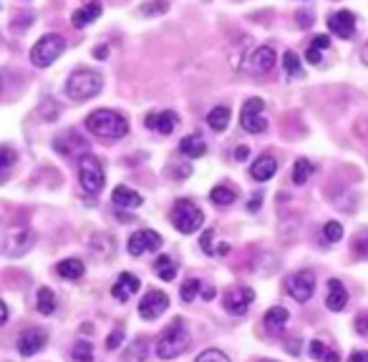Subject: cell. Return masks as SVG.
Segmentation results:
<instances>
[{"mask_svg":"<svg viewBox=\"0 0 368 362\" xmlns=\"http://www.w3.org/2000/svg\"><path fill=\"white\" fill-rule=\"evenodd\" d=\"M275 63H278V55L270 46H260L255 53L250 55V61H247V70L255 73V76H265L270 70L275 68Z\"/></svg>","mask_w":368,"mask_h":362,"instance_id":"obj_13","label":"cell"},{"mask_svg":"<svg viewBox=\"0 0 368 362\" xmlns=\"http://www.w3.org/2000/svg\"><path fill=\"white\" fill-rule=\"evenodd\" d=\"M144 124H147V129H151V131L167 136V133H172L174 129H177L180 116L174 114V111H157V114L147 116V121H144Z\"/></svg>","mask_w":368,"mask_h":362,"instance_id":"obj_15","label":"cell"},{"mask_svg":"<svg viewBox=\"0 0 368 362\" xmlns=\"http://www.w3.org/2000/svg\"><path fill=\"white\" fill-rule=\"evenodd\" d=\"M94 55H96V58H106V55H109V48H106V46H99V48L94 51Z\"/></svg>","mask_w":368,"mask_h":362,"instance_id":"obj_49","label":"cell"},{"mask_svg":"<svg viewBox=\"0 0 368 362\" xmlns=\"http://www.w3.org/2000/svg\"><path fill=\"white\" fill-rule=\"evenodd\" d=\"M310 354L321 362H341L336 350H330V347L326 345V342H321V339H313V342H310Z\"/></svg>","mask_w":368,"mask_h":362,"instance_id":"obj_30","label":"cell"},{"mask_svg":"<svg viewBox=\"0 0 368 362\" xmlns=\"http://www.w3.org/2000/svg\"><path fill=\"white\" fill-rule=\"evenodd\" d=\"M262 108H265L262 99L245 101L243 111H240V124L247 133H262L267 129V118L262 116Z\"/></svg>","mask_w":368,"mask_h":362,"instance_id":"obj_8","label":"cell"},{"mask_svg":"<svg viewBox=\"0 0 368 362\" xmlns=\"http://www.w3.org/2000/svg\"><path fill=\"white\" fill-rule=\"evenodd\" d=\"M167 307H169V297H167L164 292H159V289H151V292L144 294V300L139 302V315L151 322V320H157V317L164 315Z\"/></svg>","mask_w":368,"mask_h":362,"instance_id":"obj_12","label":"cell"},{"mask_svg":"<svg viewBox=\"0 0 368 362\" xmlns=\"http://www.w3.org/2000/svg\"><path fill=\"white\" fill-rule=\"evenodd\" d=\"M282 68H285L288 78L300 76V73H303V63H300L298 53H293V51H288V53L282 55Z\"/></svg>","mask_w":368,"mask_h":362,"instance_id":"obj_34","label":"cell"},{"mask_svg":"<svg viewBox=\"0 0 368 362\" xmlns=\"http://www.w3.org/2000/svg\"><path fill=\"white\" fill-rule=\"evenodd\" d=\"M147 360V342L144 339H134V345L126 352V362H144Z\"/></svg>","mask_w":368,"mask_h":362,"instance_id":"obj_35","label":"cell"},{"mask_svg":"<svg viewBox=\"0 0 368 362\" xmlns=\"http://www.w3.org/2000/svg\"><path fill=\"white\" fill-rule=\"evenodd\" d=\"M129 255L132 257H144L149 255V252H159L162 249V237H159L154 229H141V231H134L132 237H129Z\"/></svg>","mask_w":368,"mask_h":362,"instance_id":"obj_10","label":"cell"},{"mask_svg":"<svg viewBox=\"0 0 368 362\" xmlns=\"http://www.w3.org/2000/svg\"><path fill=\"white\" fill-rule=\"evenodd\" d=\"M310 177H313V164L308 161V159H298L295 166H293V181L298 186H303Z\"/></svg>","mask_w":368,"mask_h":362,"instance_id":"obj_32","label":"cell"},{"mask_svg":"<svg viewBox=\"0 0 368 362\" xmlns=\"http://www.w3.org/2000/svg\"><path fill=\"white\" fill-rule=\"evenodd\" d=\"M53 148L58 151V154H63V156H79L81 151H86L88 148V144L84 139H81L79 133L76 131H66L63 136H58L56 139V144H53Z\"/></svg>","mask_w":368,"mask_h":362,"instance_id":"obj_17","label":"cell"},{"mask_svg":"<svg viewBox=\"0 0 368 362\" xmlns=\"http://www.w3.org/2000/svg\"><path fill=\"white\" fill-rule=\"evenodd\" d=\"M298 25H303V28H310V25L315 23L313 21V13H310V10H306V13H303V10H298Z\"/></svg>","mask_w":368,"mask_h":362,"instance_id":"obj_43","label":"cell"},{"mask_svg":"<svg viewBox=\"0 0 368 362\" xmlns=\"http://www.w3.org/2000/svg\"><path fill=\"white\" fill-rule=\"evenodd\" d=\"M199 247H202L204 255L210 257H222L230 252V244H225V242H219V244H214V229H207L202 234V239H199Z\"/></svg>","mask_w":368,"mask_h":362,"instance_id":"obj_26","label":"cell"},{"mask_svg":"<svg viewBox=\"0 0 368 362\" xmlns=\"http://www.w3.org/2000/svg\"><path fill=\"white\" fill-rule=\"evenodd\" d=\"M56 272H58L63 279H71V282H73V279L84 277L86 267H84V262H81V259H73V257H71V259H63V262L56 264Z\"/></svg>","mask_w":368,"mask_h":362,"instance_id":"obj_24","label":"cell"},{"mask_svg":"<svg viewBox=\"0 0 368 362\" xmlns=\"http://www.w3.org/2000/svg\"><path fill=\"white\" fill-rule=\"evenodd\" d=\"M36 307H38L40 315H53L56 312V294L53 289H48V287H40L38 294H36Z\"/></svg>","mask_w":368,"mask_h":362,"instance_id":"obj_29","label":"cell"},{"mask_svg":"<svg viewBox=\"0 0 368 362\" xmlns=\"http://www.w3.org/2000/svg\"><path fill=\"white\" fill-rule=\"evenodd\" d=\"M46 339L48 335L43 330H25L21 337H18V352L25 354V357H31V354L40 352L43 347H46Z\"/></svg>","mask_w":368,"mask_h":362,"instance_id":"obj_16","label":"cell"},{"mask_svg":"<svg viewBox=\"0 0 368 362\" xmlns=\"http://www.w3.org/2000/svg\"><path fill=\"white\" fill-rule=\"evenodd\" d=\"M252 302H255V292H252L250 287H232L225 294V309L235 317H243L250 309Z\"/></svg>","mask_w":368,"mask_h":362,"instance_id":"obj_11","label":"cell"},{"mask_svg":"<svg viewBox=\"0 0 368 362\" xmlns=\"http://www.w3.org/2000/svg\"><path fill=\"white\" fill-rule=\"evenodd\" d=\"M169 8L164 0H157V3H149V5H141V16H154V13H164Z\"/></svg>","mask_w":368,"mask_h":362,"instance_id":"obj_41","label":"cell"},{"mask_svg":"<svg viewBox=\"0 0 368 362\" xmlns=\"http://www.w3.org/2000/svg\"><path fill=\"white\" fill-rule=\"evenodd\" d=\"M121 342H124V327H116V330L106 337V347H109V350H119Z\"/></svg>","mask_w":368,"mask_h":362,"instance_id":"obj_40","label":"cell"},{"mask_svg":"<svg viewBox=\"0 0 368 362\" xmlns=\"http://www.w3.org/2000/svg\"><path fill=\"white\" fill-rule=\"evenodd\" d=\"M63 51H66V38L56 36V33H48L31 48V61L36 68H48L51 63L61 58Z\"/></svg>","mask_w":368,"mask_h":362,"instance_id":"obj_5","label":"cell"},{"mask_svg":"<svg viewBox=\"0 0 368 362\" xmlns=\"http://www.w3.org/2000/svg\"><path fill=\"white\" fill-rule=\"evenodd\" d=\"M101 10H103L101 3H99V0H91L86 8L76 10V13L71 16V23H73V28H86L88 23H94L96 18L101 16Z\"/></svg>","mask_w":368,"mask_h":362,"instance_id":"obj_22","label":"cell"},{"mask_svg":"<svg viewBox=\"0 0 368 362\" xmlns=\"http://www.w3.org/2000/svg\"><path fill=\"white\" fill-rule=\"evenodd\" d=\"M154 272H157L159 277L164 279V282H172L174 277H177V264L172 262V257H157V264H154Z\"/></svg>","mask_w":368,"mask_h":362,"instance_id":"obj_31","label":"cell"},{"mask_svg":"<svg viewBox=\"0 0 368 362\" xmlns=\"http://www.w3.org/2000/svg\"><path fill=\"white\" fill-rule=\"evenodd\" d=\"M101 76L91 68H81V70H73L69 78V83H66V93H69L73 101H86V99H94L96 93H101Z\"/></svg>","mask_w":368,"mask_h":362,"instance_id":"obj_3","label":"cell"},{"mask_svg":"<svg viewBox=\"0 0 368 362\" xmlns=\"http://www.w3.org/2000/svg\"><path fill=\"white\" fill-rule=\"evenodd\" d=\"M348 362H368V352L366 350H356V352L348 357Z\"/></svg>","mask_w":368,"mask_h":362,"instance_id":"obj_45","label":"cell"},{"mask_svg":"<svg viewBox=\"0 0 368 362\" xmlns=\"http://www.w3.org/2000/svg\"><path fill=\"white\" fill-rule=\"evenodd\" d=\"M111 201H114V207H121V209H136L141 207V194H136L134 189H129V186L119 184L116 189H114V194H111Z\"/></svg>","mask_w":368,"mask_h":362,"instance_id":"obj_21","label":"cell"},{"mask_svg":"<svg viewBox=\"0 0 368 362\" xmlns=\"http://www.w3.org/2000/svg\"><path fill=\"white\" fill-rule=\"evenodd\" d=\"M33 231L28 227H21V224H13L5 229V237H3V255L5 257H23L28 249L33 247Z\"/></svg>","mask_w":368,"mask_h":362,"instance_id":"obj_7","label":"cell"},{"mask_svg":"<svg viewBox=\"0 0 368 362\" xmlns=\"http://www.w3.org/2000/svg\"><path fill=\"white\" fill-rule=\"evenodd\" d=\"M189 345H192V337H189V330L184 320L177 317L169 322L164 332H162V337L157 342V354L159 360H174V357H180L182 352H187Z\"/></svg>","mask_w":368,"mask_h":362,"instance_id":"obj_2","label":"cell"},{"mask_svg":"<svg viewBox=\"0 0 368 362\" xmlns=\"http://www.w3.org/2000/svg\"><path fill=\"white\" fill-rule=\"evenodd\" d=\"M207 124H210L212 131H225L230 124V108L228 106H214L207 114Z\"/></svg>","mask_w":368,"mask_h":362,"instance_id":"obj_28","label":"cell"},{"mask_svg":"<svg viewBox=\"0 0 368 362\" xmlns=\"http://www.w3.org/2000/svg\"><path fill=\"white\" fill-rule=\"evenodd\" d=\"M308 61L313 63V66H318V63H321V51H315V48H308Z\"/></svg>","mask_w":368,"mask_h":362,"instance_id":"obj_47","label":"cell"},{"mask_svg":"<svg viewBox=\"0 0 368 362\" xmlns=\"http://www.w3.org/2000/svg\"><path fill=\"white\" fill-rule=\"evenodd\" d=\"M180 151H182L184 156H189V159H199V156L207 154V144H204L202 136L192 133V136H187V139H182Z\"/></svg>","mask_w":368,"mask_h":362,"instance_id":"obj_25","label":"cell"},{"mask_svg":"<svg viewBox=\"0 0 368 362\" xmlns=\"http://www.w3.org/2000/svg\"><path fill=\"white\" fill-rule=\"evenodd\" d=\"M285 289H288V294L295 302H308L315 292L313 272L300 270V272H295V274H290V277L285 279Z\"/></svg>","mask_w":368,"mask_h":362,"instance_id":"obj_9","label":"cell"},{"mask_svg":"<svg viewBox=\"0 0 368 362\" xmlns=\"http://www.w3.org/2000/svg\"><path fill=\"white\" fill-rule=\"evenodd\" d=\"M323 231H326V239H328L330 244H333V242H341V237H343V227H341V222H328Z\"/></svg>","mask_w":368,"mask_h":362,"instance_id":"obj_38","label":"cell"},{"mask_svg":"<svg viewBox=\"0 0 368 362\" xmlns=\"http://www.w3.org/2000/svg\"><path fill=\"white\" fill-rule=\"evenodd\" d=\"M262 362H275V360H262Z\"/></svg>","mask_w":368,"mask_h":362,"instance_id":"obj_51","label":"cell"},{"mask_svg":"<svg viewBox=\"0 0 368 362\" xmlns=\"http://www.w3.org/2000/svg\"><path fill=\"white\" fill-rule=\"evenodd\" d=\"M139 279L134 277V274H129V272H124V274H119V279L114 282V287H111V294H114V300H121L126 302L132 294L139 292Z\"/></svg>","mask_w":368,"mask_h":362,"instance_id":"obj_18","label":"cell"},{"mask_svg":"<svg viewBox=\"0 0 368 362\" xmlns=\"http://www.w3.org/2000/svg\"><path fill=\"white\" fill-rule=\"evenodd\" d=\"M328 46H330V38H328V36H315L313 43H310V48H315V51H326Z\"/></svg>","mask_w":368,"mask_h":362,"instance_id":"obj_44","label":"cell"},{"mask_svg":"<svg viewBox=\"0 0 368 362\" xmlns=\"http://www.w3.org/2000/svg\"><path fill=\"white\" fill-rule=\"evenodd\" d=\"M195 362H230V357L225 352H219V350H204Z\"/></svg>","mask_w":368,"mask_h":362,"instance_id":"obj_39","label":"cell"},{"mask_svg":"<svg viewBox=\"0 0 368 362\" xmlns=\"http://www.w3.org/2000/svg\"><path fill=\"white\" fill-rule=\"evenodd\" d=\"M247 156H250V148H247V146H237L235 148V161H245Z\"/></svg>","mask_w":368,"mask_h":362,"instance_id":"obj_46","label":"cell"},{"mask_svg":"<svg viewBox=\"0 0 368 362\" xmlns=\"http://www.w3.org/2000/svg\"><path fill=\"white\" fill-rule=\"evenodd\" d=\"M86 129L94 136H99V139L116 141V139H124L126 133H129V121L121 114L111 111V108H99V111L86 116Z\"/></svg>","mask_w":368,"mask_h":362,"instance_id":"obj_1","label":"cell"},{"mask_svg":"<svg viewBox=\"0 0 368 362\" xmlns=\"http://www.w3.org/2000/svg\"><path fill=\"white\" fill-rule=\"evenodd\" d=\"M210 199H212V204H217V207H230V204H235V201H237V194H235V189H232V186L217 184L210 192Z\"/></svg>","mask_w":368,"mask_h":362,"instance_id":"obj_27","label":"cell"},{"mask_svg":"<svg viewBox=\"0 0 368 362\" xmlns=\"http://www.w3.org/2000/svg\"><path fill=\"white\" fill-rule=\"evenodd\" d=\"M197 292H202V282H199V279H187L180 289L182 302H192L197 297Z\"/></svg>","mask_w":368,"mask_h":362,"instance_id":"obj_36","label":"cell"},{"mask_svg":"<svg viewBox=\"0 0 368 362\" xmlns=\"http://www.w3.org/2000/svg\"><path fill=\"white\" fill-rule=\"evenodd\" d=\"M79 179H81V189H84L88 196H96V194L103 189V184H106L103 164L99 161L96 156H84L79 166Z\"/></svg>","mask_w":368,"mask_h":362,"instance_id":"obj_6","label":"cell"},{"mask_svg":"<svg viewBox=\"0 0 368 362\" xmlns=\"http://www.w3.org/2000/svg\"><path fill=\"white\" fill-rule=\"evenodd\" d=\"M288 309L285 307H273L267 309L265 315V330L270 332V335H280L282 330H285V324H288Z\"/></svg>","mask_w":368,"mask_h":362,"instance_id":"obj_23","label":"cell"},{"mask_svg":"<svg viewBox=\"0 0 368 362\" xmlns=\"http://www.w3.org/2000/svg\"><path fill=\"white\" fill-rule=\"evenodd\" d=\"M328 28L330 33H336L338 38H353L356 33V16L351 10H338L328 18Z\"/></svg>","mask_w":368,"mask_h":362,"instance_id":"obj_14","label":"cell"},{"mask_svg":"<svg viewBox=\"0 0 368 362\" xmlns=\"http://www.w3.org/2000/svg\"><path fill=\"white\" fill-rule=\"evenodd\" d=\"M260 201H262V196H260V194H252V199H250V204H247V209H250V211H258Z\"/></svg>","mask_w":368,"mask_h":362,"instance_id":"obj_48","label":"cell"},{"mask_svg":"<svg viewBox=\"0 0 368 362\" xmlns=\"http://www.w3.org/2000/svg\"><path fill=\"white\" fill-rule=\"evenodd\" d=\"M353 252L358 257H368V229L356 234V239H353Z\"/></svg>","mask_w":368,"mask_h":362,"instance_id":"obj_37","label":"cell"},{"mask_svg":"<svg viewBox=\"0 0 368 362\" xmlns=\"http://www.w3.org/2000/svg\"><path fill=\"white\" fill-rule=\"evenodd\" d=\"M275 171H278V161H275L273 156L265 154V156H258L250 166V177L255 181H267V179L275 177Z\"/></svg>","mask_w":368,"mask_h":362,"instance_id":"obj_20","label":"cell"},{"mask_svg":"<svg viewBox=\"0 0 368 362\" xmlns=\"http://www.w3.org/2000/svg\"><path fill=\"white\" fill-rule=\"evenodd\" d=\"M71 357L76 362H94V347H91V342L88 339H79L73 345V350H71Z\"/></svg>","mask_w":368,"mask_h":362,"instance_id":"obj_33","label":"cell"},{"mask_svg":"<svg viewBox=\"0 0 368 362\" xmlns=\"http://www.w3.org/2000/svg\"><path fill=\"white\" fill-rule=\"evenodd\" d=\"M330 312H343L345 305H348V292L341 279H330L328 282V300H326Z\"/></svg>","mask_w":368,"mask_h":362,"instance_id":"obj_19","label":"cell"},{"mask_svg":"<svg viewBox=\"0 0 368 362\" xmlns=\"http://www.w3.org/2000/svg\"><path fill=\"white\" fill-rule=\"evenodd\" d=\"M360 61H363V63L368 66V43L363 46V51H360Z\"/></svg>","mask_w":368,"mask_h":362,"instance_id":"obj_50","label":"cell"},{"mask_svg":"<svg viewBox=\"0 0 368 362\" xmlns=\"http://www.w3.org/2000/svg\"><path fill=\"white\" fill-rule=\"evenodd\" d=\"M169 219H172L174 229H177V231H182V234H195V231L202 227L204 214H202V209L197 207L195 201L180 199L172 207V211H169Z\"/></svg>","mask_w":368,"mask_h":362,"instance_id":"obj_4","label":"cell"},{"mask_svg":"<svg viewBox=\"0 0 368 362\" xmlns=\"http://www.w3.org/2000/svg\"><path fill=\"white\" fill-rule=\"evenodd\" d=\"M13 161H16V154H13V148H10V146H3V159H0L3 169H10V166H13Z\"/></svg>","mask_w":368,"mask_h":362,"instance_id":"obj_42","label":"cell"}]
</instances>
